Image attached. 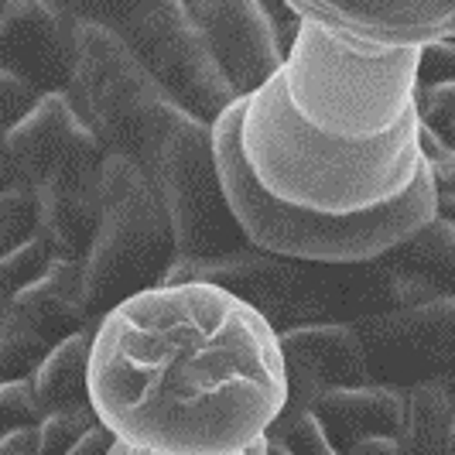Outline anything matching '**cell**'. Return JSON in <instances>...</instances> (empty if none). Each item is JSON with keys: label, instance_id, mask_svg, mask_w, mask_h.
Segmentation results:
<instances>
[{"label": "cell", "instance_id": "cell-1", "mask_svg": "<svg viewBox=\"0 0 455 455\" xmlns=\"http://www.w3.org/2000/svg\"><path fill=\"white\" fill-rule=\"evenodd\" d=\"M90 404L148 455H243L288 408L271 319L216 284H161L92 329Z\"/></svg>", "mask_w": 455, "mask_h": 455}, {"label": "cell", "instance_id": "cell-2", "mask_svg": "<svg viewBox=\"0 0 455 455\" xmlns=\"http://www.w3.org/2000/svg\"><path fill=\"white\" fill-rule=\"evenodd\" d=\"M236 148L257 188L284 209L349 220L404 199L425 172L421 116L373 144H339L308 131L288 107L281 79L240 100Z\"/></svg>", "mask_w": 455, "mask_h": 455}, {"label": "cell", "instance_id": "cell-3", "mask_svg": "<svg viewBox=\"0 0 455 455\" xmlns=\"http://www.w3.org/2000/svg\"><path fill=\"white\" fill-rule=\"evenodd\" d=\"M236 116H240V100L229 103L212 120V158L236 227L243 240L260 253L315 260V264H366L404 251L414 236H421L438 220V196L428 164L404 199L366 216L325 220L277 205L257 188L251 172L243 168L236 148Z\"/></svg>", "mask_w": 455, "mask_h": 455}, {"label": "cell", "instance_id": "cell-4", "mask_svg": "<svg viewBox=\"0 0 455 455\" xmlns=\"http://www.w3.org/2000/svg\"><path fill=\"white\" fill-rule=\"evenodd\" d=\"M421 48H366L298 21L277 72L291 114L339 144H373L418 116Z\"/></svg>", "mask_w": 455, "mask_h": 455}, {"label": "cell", "instance_id": "cell-5", "mask_svg": "<svg viewBox=\"0 0 455 455\" xmlns=\"http://www.w3.org/2000/svg\"><path fill=\"white\" fill-rule=\"evenodd\" d=\"M103 216L83 264V295L90 325L140 291L164 284L172 267V229L148 172L124 151H107L100 164Z\"/></svg>", "mask_w": 455, "mask_h": 455}, {"label": "cell", "instance_id": "cell-6", "mask_svg": "<svg viewBox=\"0 0 455 455\" xmlns=\"http://www.w3.org/2000/svg\"><path fill=\"white\" fill-rule=\"evenodd\" d=\"M72 107L90 124L107 151L134 155L151 114L164 103L151 72L140 66L131 45H124L110 28L86 21L76 31L72 48Z\"/></svg>", "mask_w": 455, "mask_h": 455}, {"label": "cell", "instance_id": "cell-7", "mask_svg": "<svg viewBox=\"0 0 455 455\" xmlns=\"http://www.w3.org/2000/svg\"><path fill=\"white\" fill-rule=\"evenodd\" d=\"M301 24L366 48H425L455 38V0H281Z\"/></svg>", "mask_w": 455, "mask_h": 455}, {"label": "cell", "instance_id": "cell-8", "mask_svg": "<svg viewBox=\"0 0 455 455\" xmlns=\"http://www.w3.org/2000/svg\"><path fill=\"white\" fill-rule=\"evenodd\" d=\"M370 349V370L377 366L387 387L452 384L455 380V298L394 308L360 332Z\"/></svg>", "mask_w": 455, "mask_h": 455}, {"label": "cell", "instance_id": "cell-9", "mask_svg": "<svg viewBox=\"0 0 455 455\" xmlns=\"http://www.w3.org/2000/svg\"><path fill=\"white\" fill-rule=\"evenodd\" d=\"M103 155V140L76 114L66 92H42L0 144V161L7 164L14 182L31 188L92 172L100 168Z\"/></svg>", "mask_w": 455, "mask_h": 455}, {"label": "cell", "instance_id": "cell-10", "mask_svg": "<svg viewBox=\"0 0 455 455\" xmlns=\"http://www.w3.org/2000/svg\"><path fill=\"white\" fill-rule=\"evenodd\" d=\"M188 24L236 100L260 90L284 66V48L260 0H192Z\"/></svg>", "mask_w": 455, "mask_h": 455}, {"label": "cell", "instance_id": "cell-11", "mask_svg": "<svg viewBox=\"0 0 455 455\" xmlns=\"http://www.w3.org/2000/svg\"><path fill=\"white\" fill-rule=\"evenodd\" d=\"M277 339L288 370L284 414L312 411L325 390L373 384L370 349L360 329L346 322H305L277 332Z\"/></svg>", "mask_w": 455, "mask_h": 455}, {"label": "cell", "instance_id": "cell-12", "mask_svg": "<svg viewBox=\"0 0 455 455\" xmlns=\"http://www.w3.org/2000/svg\"><path fill=\"white\" fill-rule=\"evenodd\" d=\"M35 199H38V236L55 251V257L83 260L103 216L100 168L38 185Z\"/></svg>", "mask_w": 455, "mask_h": 455}, {"label": "cell", "instance_id": "cell-13", "mask_svg": "<svg viewBox=\"0 0 455 455\" xmlns=\"http://www.w3.org/2000/svg\"><path fill=\"white\" fill-rule=\"evenodd\" d=\"M11 312H18L28 325H35L52 346L68 339L90 325L86 295H83V264L55 257L38 281H31L24 291L7 301Z\"/></svg>", "mask_w": 455, "mask_h": 455}, {"label": "cell", "instance_id": "cell-14", "mask_svg": "<svg viewBox=\"0 0 455 455\" xmlns=\"http://www.w3.org/2000/svg\"><path fill=\"white\" fill-rule=\"evenodd\" d=\"M315 414L329 432L349 435V445L373 435L397 438L404 418V397L387 384H363V387H336L319 394Z\"/></svg>", "mask_w": 455, "mask_h": 455}, {"label": "cell", "instance_id": "cell-15", "mask_svg": "<svg viewBox=\"0 0 455 455\" xmlns=\"http://www.w3.org/2000/svg\"><path fill=\"white\" fill-rule=\"evenodd\" d=\"M90 356L92 329H83L68 339L55 342L31 377L35 401L45 414L72 408H90Z\"/></svg>", "mask_w": 455, "mask_h": 455}, {"label": "cell", "instance_id": "cell-16", "mask_svg": "<svg viewBox=\"0 0 455 455\" xmlns=\"http://www.w3.org/2000/svg\"><path fill=\"white\" fill-rule=\"evenodd\" d=\"M404 397V418L397 442L404 455H445L455 421V397L445 384L397 387Z\"/></svg>", "mask_w": 455, "mask_h": 455}, {"label": "cell", "instance_id": "cell-17", "mask_svg": "<svg viewBox=\"0 0 455 455\" xmlns=\"http://www.w3.org/2000/svg\"><path fill=\"white\" fill-rule=\"evenodd\" d=\"M404 274H414L421 281H428L438 295L455 298V227L435 220L421 236H414L404 251Z\"/></svg>", "mask_w": 455, "mask_h": 455}, {"label": "cell", "instance_id": "cell-18", "mask_svg": "<svg viewBox=\"0 0 455 455\" xmlns=\"http://www.w3.org/2000/svg\"><path fill=\"white\" fill-rule=\"evenodd\" d=\"M0 45H11L18 52L35 48H59L55 35V14L45 0H0Z\"/></svg>", "mask_w": 455, "mask_h": 455}, {"label": "cell", "instance_id": "cell-19", "mask_svg": "<svg viewBox=\"0 0 455 455\" xmlns=\"http://www.w3.org/2000/svg\"><path fill=\"white\" fill-rule=\"evenodd\" d=\"M52 342L28 322L4 308L0 312V384L7 380H31L35 370L42 366V360L48 356Z\"/></svg>", "mask_w": 455, "mask_h": 455}, {"label": "cell", "instance_id": "cell-20", "mask_svg": "<svg viewBox=\"0 0 455 455\" xmlns=\"http://www.w3.org/2000/svg\"><path fill=\"white\" fill-rule=\"evenodd\" d=\"M52 260H55V251L42 236H31L21 247L0 253V308H7V301L24 291L31 281H38L52 267Z\"/></svg>", "mask_w": 455, "mask_h": 455}, {"label": "cell", "instance_id": "cell-21", "mask_svg": "<svg viewBox=\"0 0 455 455\" xmlns=\"http://www.w3.org/2000/svg\"><path fill=\"white\" fill-rule=\"evenodd\" d=\"M38 236V199L31 185H7L0 192V253Z\"/></svg>", "mask_w": 455, "mask_h": 455}, {"label": "cell", "instance_id": "cell-22", "mask_svg": "<svg viewBox=\"0 0 455 455\" xmlns=\"http://www.w3.org/2000/svg\"><path fill=\"white\" fill-rule=\"evenodd\" d=\"M274 442H281L291 455H342L332 445V432L322 425L315 411H301V414H281V421L271 428Z\"/></svg>", "mask_w": 455, "mask_h": 455}, {"label": "cell", "instance_id": "cell-23", "mask_svg": "<svg viewBox=\"0 0 455 455\" xmlns=\"http://www.w3.org/2000/svg\"><path fill=\"white\" fill-rule=\"evenodd\" d=\"M100 425L96 411L90 408H72V411H55L45 414L42 425H38V445L42 455H68L86 435Z\"/></svg>", "mask_w": 455, "mask_h": 455}, {"label": "cell", "instance_id": "cell-24", "mask_svg": "<svg viewBox=\"0 0 455 455\" xmlns=\"http://www.w3.org/2000/svg\"><path fill=\"white\" fill-rule=\"evenodd\" d=\"M418 116H421V127L445 151H455V83L418 90Z\"/></svg>", "mask_w": 455, "mask_h": 455}, {"label": "cell", "instance_id": "cell-25", "mask_svg": "<svg viewBox=\"0 0 455 455\" xmlns=\"http://www.w3.org/2000/svg\"><path fill=\"white\" fill-rule=\"evenodd\" d=\"M45 411L38 408L31 380H7L0 384V438L21 432V428H38Z\"/></svg>", "mask_w": 455, "mask_h": 455}, {"label": "cell", "instance_id": "cell-26", "mask_svg": "<svg viewBox=\"0 0 455 455\" xmlns=\"http://www.w3.org/2000/svg\"><path fill=\"white\" fill-rule=\"evenodd\" d=\"M38 96H42V92H35L28 76L0 66V144H4V134L35 107Z\"/></svg>", "mask_w": 455, "mask_h": 455}, {"label": "cell", "instance_id": "cell-27", "mask_svg": "<svg viewBox=\"0 0 455 455\" xmlns=\"http://www.w3.org/2000/svg\"><path fill=\"white\" fill-rule=\"evenodd\" d=\"M438 83H455V38L425 45L418 55V90H428Z\"/></svg>", "mask_w": 455, "mask_h": 455}, {"label": "cell", "instance_id": "cell-28", "mask_svg": "<svg viewBox=\"0 0 455 455\" xmlns=\"http://www.w3.org/2000/svg\"><path fill=\"white\" fill-rule=\"evenodd\" d=\"M435 179V196H438V220L455 227V151H442L428 158Z\"/></svg>", "mask_w": 455, "mask_h": 455}, {"label": "cell", "instance_id": "cell-29", "mask_svg": "<svg viewBox=\"0 0 455 455\" xmlns=\"http://www.w3.org/2000/svg\"><path fill=\"white\" fill-rule=\"evenodd\" d=\"M342 455H404V449H401V442L390 438V435H373V438L353 442Z\"/></svg>", "mask_w": 455, "mask_h": 455}, {"label": "cell", "instance_id": "cell-30", "mask_svg": "<svg viewBox=\"0 0 455 455\" xmlns=\"http://www.w3.org/2000/svg\"><path fill=\"white\" fill-rule=\"evenodd\" d=\"M0 455H42L38 428H21V432L0 438Z\"/></svg>", "mask_w": 455, "mask_h": 455}, {"label": "cell", "instance_id": "cell-31", "mask_svg": "<svg viewBox=\"0 0 455 455\" xmlns=\"http://www.w3.org/2000/svg\"><path fill=\"white\" fill-rule=\"evenodd\" d=\"M114 442H116L114 435L107 432L103 425H96V428H92V432L86 435V438H83V442H79L68 455H110Z\"/></svg>", "mask_w": 455, "mask_h": 455}, {"label": "cell", "instance_id": "cell-32", "mask_svg": "<svg viewBox=\"0 0 455 455\" xmlns=\"http://www.w3.org/2000/svg\"><path fill=\"white\" fill-rule=\"evenodd\" d=\"M110 455H148V452H140V449L127 445V442H114ZM243 455H267V438H264V442H257V445H253V449H247Z\"/></svg>", "mask_w": 455, "mask_h": 455}, {"label": "cell", "instance_id": "cell-33", "mask_svg": "<svg viewBox=\"0 0 455 455\" xmlns=\"http://www.w3.org/2000/svg\"><path fill=\"white\" fill-rule=\"evenodd\" d=\"M7 185H14V175H11V172H7V164L0 161V192H4Z\"/></svg>", "mask_w": 455, "mask_h": 455}, {"label": "cell", "instance_id": "cell-34", "mask_svg": "<svg viewBox=\"0 0 455 455\" xmlns=\"http://www.w3.org/2000/svg\"><path fill=\"white\" fill-rule=\"evenodd\" d=\"M267 455H291L281 442H274V438H267Z\"/></svg>", "mask_w": 455, "mask_h": 455}, {"label": "cell", "instance_id": "cell-35", "mask_svg": "<svg viewBox=\"0 0 455 455\" xmlns=\"http://www.w3.org/2000/svg\"><path fill=\"white\" fill-rule=\"evenodd\" d=\"M445 455H455V421H452V432H449V445H445Z\"/></svg>", "mask_w": 455, "mask_h": 455}, {"label": "cell", "instance_id": "cell-36", "mask_svg": "<svg viewBox=\"0 0 455 455\" xmlns=\"http://www.w3.org/2000/svg\"><path fill=\"white\" fill-rule=\"evenodd\" d=\"M445 387H449V394L455 397V380H452V384H445Z\"/></svg>", "mask_w": 455, "mask_h": 455}]
</instances>
